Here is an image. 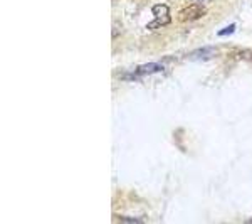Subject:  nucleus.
<instances>
[{"label":"nucleus","mask_w":252,"mask_h":224,"mask_svg":"<svg viewBox=\"0 0 252 224\" xmlns=\"http://www.w3.org/2000/svg\"><path fill=\"white\" fill-rule=\"evenodd\" d=\"M153 14H155V22L150 24V29L153 27H163L166 24H170V10L166 5H155L153 7Z\"/></svg>","instance_id":"obj_2"},{"label":"nucleus","mask_w":252,"mask_h":224,"mask_svg":"<svg viewBox=\"0 0 252 224\" xmlns=\"http://www.w3.org/2000/svg\"><path fill=\"white\" fill-rule=\"evenodd\" d=\"M232 58L242 61V63H251L252 64V49H249V47L237 49V51L232 52Z\"/></svg>","instance_id":"obj_3"},{"label":"nucleus","mask_w":252,"mask_h":224,"mask_svg":"<svg viewBox=\"0 0 252 224\" xmlns=\"http://www.w3.org/2000/svg\"><path fill=\"white\" fill-rule=\"evenodd\" d=\"M234 31H235V26L232 24V26H229V27H227V29H223V31L219 32V36H227V34H232Z\"/></svg>","instance_id":"obj_5"},{"label":"nucleus","mask_w":252,"mask_h":224,"mask_svg":"<svg viewBox=\"0 0 252 224\" xmlns=\"http://www.w3.org/2000/svg\"><path fill=\"white\" fill-rule=\"evenodd\" d=\"M205 15V7L200 3H189L185 9L178 12V20L180 22H195Z\"/></svg>","instance_id":"obj_1"},{"label":"nucleus","mask_w":252,"mask_h":224,"mask_svg":"<svg viewBox=\"0 0 252 224\" xmlns=\"http://www.w3.org/2000/svg\"><path fill=\"white\" fill-rule=\"evenodd\" d=\"M160 69H161V64L152 63V64H146V66L138 68V75H150V73H157V71H160Z\"/></svg>","instance_id":"obj_4"}]
</instances>
